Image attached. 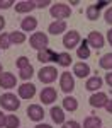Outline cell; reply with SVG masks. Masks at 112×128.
<instances>
[{
	"instance_id": "1f68e13d",
	"label": "cell",
	"mask_w": 112,
	"mask_h": 128,
	"mask_svg": "<svg viewBox=\"0 0 112 128\" xmlns=\"http://www.w3.org/2000/svg\"><path fill=\"white\" fill-rule=\"evenodd\" d=\"M105 5H111V2L109 0H100V2H97V4H93V7L97 10H100L102 7H105Z\"/></svg>"
},
{
	"instance_id": "83f0119b",
	"label": "cell",
	"mask_w": 112,
	"mask_h": 128,
	"mask_svg": "<svg viewBox=\"0 0 112 128\" xmlns=\"http://www.w3.org/2000/svg\"><path fill=\"white\" fill-rule=\"evenodd\" d=\"M100 17V10H97L93 5H88V9H87V19L88 20H97Z\"/></svg>"
},
{
	"instance_id": "277c9868",
	"label": "cell",
	"mask_w": 112,
	"mask_h": 128,
	"mask_svg": "<svg viewBox=\"0 0 112 128\" xmlns=\"http://www.w3.org/2000/svg\"><path fill=\"white\" fill-rule=\"evenodd\" d=\"M37 77H39V80L42 84H51L58 77V70L54 68V67H42L39 70V74H37Z\"/></svg>"
},
{
	"instance_id": "5b68a950",
	"label": "cell",
	"mask_w": 112,
	"mask_h": 128,
	"mask_svg": "<svg viewBox=\"0 0 112 128\" xmlns=\"http://www.w3.org/2000/svg\"><path fill=\"white\" fill-rule=\"evenodd\" d=\"M78 43H80V34H78V31H70V32H66V34L63 36V46L66 50L76 48Z\"/></svg>"
},
{
	"instance_id": "3957f363",
	"label": "cell",
	"mask_w": 112,
	"mask_h": 128,
	"mask_svg": "<svg viewBox=\"0 0 112 128\" xmlns=\"http://www.w3.org/2000/svg\"><path fill=\"white\" fill-rule=\"evenodd\" d=\"M29 44L34 50L41 51V50L48 48V44H49V38H48V34H44V32H34V34L29 38Z\"/></svg>"
},
{
	"instance_id": "e0dca14e",
	"label": "cell",
	"mask_w": 112,
	"mask_h": 128,
	"mask_svg": "<svg viewBox=\"0 0 112 128\" xmlns=\"http://www.w3.org/2000/svg\"><path fill=\"white\" fill-rule=\"evenodd\" d=\"M32 9H36V2H32V0H22L19 4H15V12H19V14L31 12Z\"/></svg>"
},
{
	"instance_id": "484cf974",
	"label": "cell",
	"mask_w": 112,
	"mask_h": 128,
	"mask_svg": "<svg viewBox=\"0 0 112 128\" xmlns=\"http://www.w3.org/2000/svg\"><path fill=\"white\" fill-rule=\"evenodd\" d=\"M20 120L15 116V114H7V120H5V128H19Z\"/></svg>"
},
{
	"instance_id": "4fadbf2b",
	"label": "cell",
	"mask_w": 112,
	"mask_h": 128,
	"mask_svg": "<svg viewBox=\"0 0 112 128\" xmlns=\"http://www.w3.org/2000/svg\"><path fill=\"white\" fill-rule=\"evenodd\" d=\"M37 60L41 63H48V62H56L58 60V53H54L51 48H46V50H41L37 51Z\"/></svg>"
},
{
	"instance_id": "7c38bea8",
	"label": "cell",
	"mask_w": 112,
	"mask_h": 128,
	"mask_svg": "<svg viewBox=\"0 0 112 128\" xmlns=\"http://www.w3.org/2000/svg\"><path fill=\"white\" fill-rule=\"evenodd\" d=\"M15 84H17V79H15L14 74H10V72H3V74L0 75V87L12 89V87H15Z\"/></svg>"
},
{
	"instance_id": "836d02e7",
	"label": "cell",
	"mask_w": 112,
	"mask_h": 128,
	"mask_svg": "<svg viewBox=\"0 0 112 128\" xmlns=\"http://www.w3.org/2000/svg\"><path fill=\"white\" fill-rule=\"evenodd\" d=\"M48 5H51L49 0H39V2H36V7H37V9H44V7H48Z\"/></svg>"
},
{
	"instance_id": "52a82bcc",
	"label": "cell",
	"mask_w": 112,
	"mask_h": 128,
	"mask_svg": "<svg viewBox=\"0 0 112 128\" xmlns=\"http://www.w3.org/2000/svg\"><path fill=\"white\" fill-rule=\"evenodd\" d=\"M17 92H19V98L20 99H32L34 94H36V86L31 84V82H26L17 87Z\"/></svg>"
},
{
	"instance_id": "30bf717a",
	"label": "cell",
	"mask_w": 112,
	"mask_h": 128,
	"mask_svg": "<svg viewBox=\"0 0 112 128\" xmlns=\"http://www.w3.org/2000/svg\"><path fill=\"white\" fill-rule=\"evenodd\" d=\"M107 101H109V98H107V94L105 92H97V94H92L90 99H88V102H90L92 108H105V104H107Z\"/></svg>"
},
{
	"instance_id": "9c48e42d",
	"label": "cell",
	"mask_w": 112,
	"mask_h": 128,
	"mask_svg": "<svg viewBox=\"0 0 112 128\" xmlns=\"http://www.w3.org/2000/svg\"><path fill=\"white\" fill-rule=\"evenodd\" d=\"M87 43H88V46H92V48L100 50V48H104L105 40H104V36H102L99 31H92L90 34H88V38H87Z\"/></svg>"
},
{
	"instance_id": "8992f818",
	"label": "cell",
	"mask_w": 112,
	"mask_h": 128,
	"mask_svg": "<svg viewBox=\"0 0 112 128\" xmlns=\"http://www.w3.org/2000/svg\"><path fill=\"white\" fill-rule=\"evenodd\" d=\"M60 86H61V90L66 92V94H70L71 90L75 89V79H73V75H71L70 72H63V74H61Z\"/></svg>"
},
{
	"instance_id": "cb8c5ba5",
	"label": "cell",
	"mask_w": 112,
	"mask_h": 128,
	"mask_svg": "<svg viewBox=\"0 0 112 128\" xmlns=\"http://www.w3.org/2000/svg\"><path fill=\"white\" fill-rule=\"evenodd\" d=\"M99 65H100V68L104 70H112V53H105L100 60H99Z\"/></svg>"
},
{
	"instance_id": "74e56055",
	"label": "cell",
	"mask_w": 112,
	"mask_h": 128,
	"mask_svg": "<svg viewBox=\"0 0 112 128\" xmlns=\"http://www.w3.org/2000/svg\"><path fill=\"white\" fill-rule=\"evenodd\" d=\"M105 109H107V113H111L112 114V99L107 101V104H105Z\"/></svg>"
},
{
	"instance_id": "f546056e",
	"label": "cell",
	"mask_w": 112,
	"mask_h": 128,
	"mask_svg": "<svg viewBox=\"0 0 112 128\" xmlns=\"http://www.w3.org/2000/svg\"><path fill=\"white\" fill-rule=\"evenodd\" d=\"M15 65H17L19 70H22V68H26V67H29L31 63H29V58H27V56H19L17 62H15Z\"/></svg>"
},
{
	"instance_id": "d4e9b609",
	"label": "cell",
	"mask_w": 112,
	"mask_h": 128,
	"mask_svg": "<svg viewBox=\"0 0 112 128\" xmlns=\"http://www.w3.org/2000/svg\"><path fill=\"white\" fill-rule=\"evenodd\" d=\"M56 63L61 67H70L71 65V55L70 53H58V60Z\"/></svg>"
},
{
	"instance_id": "d6986e66",
	"label": "cell",
	"mask_w": 112,
	"mask_h": 128,
	"mask_svg": "<svg viewBox=\"0 0 112 128\" xmlns=\"http://www.w3.org/2000/svg\"><path fill=\"white\" fill-rule=\"evenodd\" d=\"M102 84H104V80H102L99 75H95V77H90V79L87 80L85 89H87V90H99V89L102 87Z\"/></svg>"
},
{
	"instance_id": "9a60e30c",
	"label": "cell",
	"mask_w": 112,
	"mask_h": 128,
	"mask_svg": "<svg viewBox=\"0 0 112 128\" xmlns=\"http://www.w3.org/2000/svg\"><path fill=\"white\" fill-rule=\"evenodd\" d=\"M73 74L76 75V77H80V79H85V77H88V74H90V67L87 65V63H75V67H73Z\"/></svg>"
},
{
	"instance_id": "5bb4252c",
	"label": "cell",
	"mask_w": 112,
	"mask_h": 128,
	"mask_svg": "<svg viewBox=\"0 0 112 128\" xmlns=\"http://www.w3.org/2000/svg\"><path fill=\"white\" fill-rule=\"evenodd\" d=\"M36 28H37V17L27 16L20 20V29L26 31V32H32V31H36Z\"/></svg>"
},
{
	"instance_id": "ac0fdd59",
	"label": "cell",
	"mask_w": 112,
	"mask_h": 128,
	"mask_svg": "<svg viewBox=\"0 0 112 128\" xmlns=\"http://www.w3.org/2000/svg\"><path fill=\"white\" fill-rule=\"evenodd\" d=\"M51 118L56 125H63L65 123V113H63V108L60 106H53L51 108Z\"/></svg>"
},
{
	"instance_id": "4316f807",
	"label": "cell",
	"mask_w": 112,
	"mask_h": 128,
	"mask_svg": "<svg viewBox=\"0 0 112 128\" xmlns=\"http://www.w3.org/2000/svg\"><path fill=\"white\" fill-rule=\"evenodd\" d=\"M32 75H34V67H32V65H29V67H26V68L19 70V77L22 80H29Z\"/></svg>"
},
{
	"instance_id": "8d00e7d4",
	"label": "cell",
	"mask_w": 112,
	"mask_h": 128,
	"mask_svg": "<svg viewBox=\"0 0 112 128\" xmlns=\"http://www.w3.org/2000/svg\"><path fill=\"white\" fill-rule=\"evenodd\" d=\"M105 82H107V86H109V87H112V72L105 74Z\"/></svg>"
},
{
	"instance_id": "60d3db41",
	"label": "cell",
	"mask_w": 112,
	"mask_h": 128,
	"mask_svg": "<svg viewBox=\"0 0 112 128\" xmlns=\"http://www.w3.org/2000/svg\"><path fill=\"white\" fill-rule=\"evenodd\" d=\"M34 128H53L51 125H46V123H39V125H36Z\"/></svg>"
},
{
	"instance_id": "8fae6325",
	"label": "cell",
	"mask_w": 112,
	"mask_h": 128,
	"mask_svg": "<svg viewBox=\"0 0 112 128\" xmlns=\"http://www.w3.org/2000/svg\"><path fill=\"white\" fill-rule=\"evenodd\" d=\"M27 116L32 121H41V120L44 118V109L39 104H31L29 108H27Z\"/></svg>"
},
{
	"instance_id": "d6a6232c",
	"label": "cell",
	"mask_w": 112,
	"mask_h": 128,
	"mask_svg": "<svg viewBox=\"0 0 112 128\" xmlns=\"http://www.w3.org/2000/svg\"><path fill=\"white\" fill-rule=\"evenodd\" d=\"M10 5H14V0H0V9H9Z\"/></svg>"
},
{
	"instance_id": "d590c367",
	"label": "cell",
	"mask_w": 112,
	"mask_h": 128,
	"mask_svg": "<svg viewBox=\"0 0 112 128\" xmlns=\"http://www.w3.org/2000/svg\"><path fill=\"white\" fill-rule=\"evenodd\" d=\"M5 120H7V114H3V113H2V109H0V128L5 126Z\"/></svg>"
},
{
	"instance_id": "b9f144b4",
	"label": "cell",
	"mask_w": 112,
	"mask_h": 128,
	"mask_svg": "<svg viewBox=\"0 0 112 128\" xmlns=\"http://www.w3.org/2000/svg\"><path fill=\"white\" fill-rule=\"evenodd\" d=\"M2 74H3V72H2V63H0V75H2Z\"/></svg>"
},
{
	"instance_id": "ab89813d",
	"label": "cell",
	"mask_w": 112,
	"mask_h": 128,
	"mask_svg": "<svg viewBox=\"0 0 112 128\" xmlns=\"http://www.w3.org/2000/svg\"><path fill=\"white\" fill-rule=\"evenodd\" d=\"M107 40H109V43H111V46H112V28L107 31Z\"/></svg>"
},
{
	"instance_id": "6da1fadb",
	"label": "cell",
	"mask_w": 112,
	"mask_h": 128,
	"mask_svg": "<svg viewBox=\"0 0 112 128\" xmlns=\"http://www.w3.org/2000/svg\"><path fill=\"white\" fill-rule=\"evenodd\" d=\"M49 14H51V17H54L56 20H65L71 16V9H70V5H66L63 2H58V4L51 5Z\"/></svg>"
},
{
	"instance_id": "4dcf8cb0",
	"label": "cell",
	"mask_w": 112,
	"mask_h": 128,
	"mask_svg": "<svg viewBox=\"0 0 112 128\" xmlns=\"http://www.w3.org/2000/svg\"><path fill=\"white\" fill-rule=\"evenodd\" d=\"M61 128H81V126H80V123H78V121L71 120V121H65Z\"/></svg>"
},
{
	"instance_id": "7402d4cb",
	"label": "cell",
	"mask_w": 112,
	"mask_h": 128,
	"mask_svg": "<svg viewBox=\"0 0 112 128\" xmlns=\"http://www.w3.org/2000/svg\"><path fill=\"white\" fill-rule=\"evenodd\" d=\"M63 108L66 111H76L78 109V101L75 98H71V96H66L63 99Z\"/></svg>"
},
{
	"instance_id": "ba28073f",
	"label": "cell",
	"mask_w": 112,
	"mask_h": 128,
	"mask_svg": "<svg viewBox=\"0 0 112 128\" xmlns=\"http://www.w3.org/2000/svg\"><path fill=\"white\" fill-rule=\"evenodd\" d=\"M58 98V92L54 87H44L39 94V99L42 101V104H53Z\"/></svg>"
},
{
	"instance_id": "ffe728a7",
	"label": "cell",
	"mask_w": 112,
	"mask_h": 128,
	"mask_svg": "<svg viewBox=\"0 0 112 128\" xmlns=\"http://www.w3.org/2000/svg\"><path fill=\"white\" fill-rule=\"evenodd\" d=\"M83 128H102V120L99 116H87L83 121Z\"/></svg>"
},
{
	"instance_id": "f35d334b",
	"label": "cell",
	"mask_w": 112,
	"mask_h": 128,
	"mask_svg": "<svg viewBox=\"0 0 112 128\" xmlns=\"http://www.w3.org/2000/svg\"><path fill=\"white\" fill-rule=\"evenodd\" d=\"M3 28H5V17H3V16H0V31L3 29Z\"/></svg>"
},
{
	"instance_id": "44dd1931",
	"label": "cell",
	"mask_w": 112,
	"mask_h": 128,
	"mask_svg": "<svg viewBox=\"0 0 112 128\" xmlns=\"http://www.w3.org/2000/svg\"><path fill=\"white\" fill-rule=\"evenodd\" d=\"M76 55H78V58H81V60H87L88 56H90V48H88L87 40L81 41V44L78 46V50H76Z\"/></svg>"
},
{
	"instance_id": "e575fe53",
	"label": "cell",
	"mask_w": 112,
	"mask_h": 128,
	"mask_svg": "<svg viewBox=\"0 0 112 128\" xmlns=\"http://www.w3.org/2000/svg\"><path fill=\"white\" fill-rule=\"evenodd\" d=\"M104 17H105V20H107V24H111V26H112V7L105 10V16H104Z\"/></svg>"
},
{
	"instance_id": "7a4b0ae2",
	"label": "cell",
	"mask_w": 112,
	"mask_h": 128,
	"mask_svg": "<svg viewBox=\"0 0 112 128\" xmlns=\"http://www.w3.org/2000/svg\"><path fill=\"white\" fill-rule=\"evenodd\" d=\"M0 106H2V109H7V111H17L20 108V101L15 94L5 92L0 98Z\"/></svg>"
},
{
	"instance_id": "603a6c76",
	"label": "cell",
	"mask_w": 112,
	"mask_h": 128,
	"mask_svg": "<svg viewBox=\"0 0 112 128\" xmlns=\"http://www.w3.org/2000/svg\"><path fill=\"white\" fill-rule=\"evenodd\" d=\"M9 38H10V44H22L26 41V34L20 32V31H14L9 34Z\"/></svg>"
},
{
	"instance_id": "f1b7e54d",
	"label": "cell",
	"mask_w": 112,
	"mask_h": 128,
	"mask_svg": "<svg viewBox=\"0 0 112 128\" xmlns=\"http://www.w3.org/2000/svg\"><path fill=\"white\" fill-rule=\"evenodd\" d=\"M9 46H10L9 34H7V32H2V34H0V48H2V50H7Z\"/></svg>"
},
{
	"instance_id": "2e32d148",
	"label": "cell",
	"mask_w": 112,
	"mask_h": 128,
	"mask_svg": "<svg viewBox=\"0 0 112 128\" xmlns=\"http://www.w3.org/2000/svg\"><path fill=\"white\" fill-rule=\"evenodd\" d=\"M65 31H66V22L65 20H54V22H51L49 28H48V32L54 34V36H58V34L65 32Z\"/></svg>"
}]
</instances>
